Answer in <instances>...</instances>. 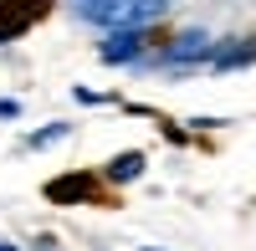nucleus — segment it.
Returning a JSON list of instances; mask_svg holds the SVG:
<instances>
[{"label": "nucleus", "instance_id": "obj_10", "mask_svg": "<svg viewBox=\"0 0 256 251\" xmlns=\"http://www.w3.org/2000/svg\"><path fill=\"white\" fill-rule=\"evenodd\" d=\"M41 251H52V246H41Z\"/></svg>", "mask_w": 256, "mask_h": 251}, {"label": "nucleus", "instance_id": "obj_1", "mask_svg": "<svg viewBox=\"0 0 256 251\" xmlns=\"http://www.w3.org/2000/svg\"><path fill=\"white\" fill-rule=\"evenodd\" d=\"M169 0H77V16L92 26H113V31H138L144 20L164 16Z\"/></svg>", "mask_w": 256, "mask_h": 251}, {"label": "nucleus", "instance_id": "obj_2", "mask_svg": "<svg viewBox=\"0 0 256 251\" xmlns=\"http://www.w3.org/2000/svg\"><path fill=\"white\" fill-rule=\"evenodd\" d=\"M144 46H148L144 31H113L102 41V62H134V56H144Z\"/></svg>", "mask_w": 256, "mask_h": 251}, {"label": "nucleus", "instance_id": "obj_4", "mask_svg": "<svg viewBox=\"0 0 256 251\" xmlns=\"http://www.w3.org/2000/svg\"><path fill=\"white\" fill-rule=\"evenodd\" d=\"M92 195V180L88 174H67V180H52L46 184V200H56V205H72V200H88Z\"/></svg>", "mask_w": 256, "mask_h": 251}, {"label": "nucleus", "instance_id": "obj_3", "mask_svg": "<svg viewBox=\"0 0 256 251\" xmlns=\"http://www.w3.org/2000/svg\"><path fill=\"white\" fill-rule=\"evenodd\" d=\"M195 56H216V41L205 31H184L174 46H169V62H195Z\"/></svg>", "mask_w": 256, "mask_h": 251}, {"label": "nucleus", "instance_id": "obj_6", "mask_svg": "<svg viewBox=\"0 0 256 251\" xmlns=\"http://www.w3.org/2000/svg\"><path fill=\"white\" fill-rule=\"evenodd\" d=\"M210 62L216 67H246V62H256V46H220Z\"/></svg>", "mask_w": 256, "mask_h": 251}, {"label": "nucleus", "instance_id": "obj_9", "mask_svg": "<svg viewBox=\"0 0 256 251\" xmlns=\"http://www.w3.org/2000/svg\"><path fill=\"white\" fill-rule=\"evenodd\" d=\"M144 251H159V246H144Z\"/></svg>", "mask_w": 256, "mask_h": 251}, {"label": "nucleus", "instance_id": "obj_7", "mask_svg": "<svg viewBox=\"0 0 256 251\" xmlns=\"http://www.w3.org/2000/svg\"><path fill=\"white\" fill-rule=\"evenodd\" d=\"M56 138H67V123H52V128L31 134V149H46V144H56Z\"/></svg>", "mask_w": 256, "mask_h": 251}, {"label": "nucleus", "instance_id": "obj_5", "mask_svg": "<svg viewBox=\"0 0 256 251\" xmlns=\"http://www.w3.org/2000/svg\"><path fill=\"white\" fill-rule=\"evenodd\" d=\"M108 174H113V180H138V174H144V154H118V159L108 164Z\"/></svg>", "mask_w": 256, "mask_h": 251}, {"label": "nucleus", "instance_id": "obj_8", "mask_svg": "<svg viewBox=\"0 0 256 251\" xmlns=\"http://www.w3.org/2000/svg\"><path fill=\"white\" fill-rule=\"evenodd\" d=\"M0 251H16V246H6V241H0Z\"/></svg>", "mask_w": 256, "mask_h": 251}]
</instances>
